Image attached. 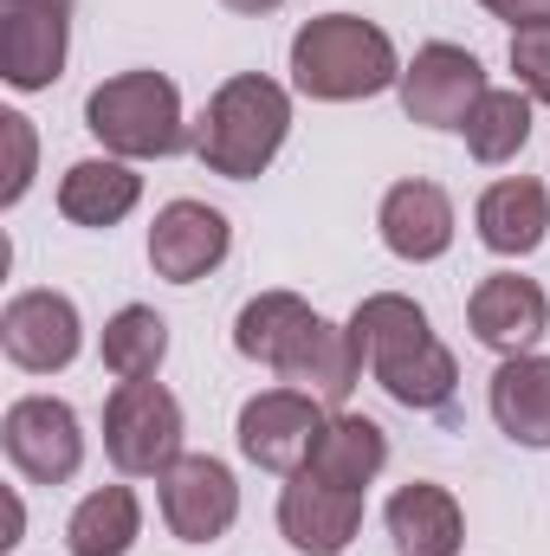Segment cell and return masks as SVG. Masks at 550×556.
I'll return each instance as SVG.
<instances>
[{
    "mask_svg": "<svg viewBox=\"0 0 550 556\" xmlns=\"http://www.w3.org/2000/svg\"><path fill=\"white\" fill-rule=\"evenodd\" d=\"M350 337L363 350V369L383 382L389 402H402L414 415H447L453 389H460V363L453 350L434 337L427 311L402 291H370L350 311Z\"/></svg>",
    "mask_w": 550,
    "mask_h": 556,
    "instance_id": "1",
    "label": "cell"
},
{
    "mask_svg": "<svg viewBox=\"0 0 550 556\" xmlns=\"http://www.w3.org/2000/svg\"><path fill=\"white\" fill-rule=\"evenodd\" d=\"M291 85L311 104H363L402 85V52L363 13H317L291 33Z\"/></svg>",
    "mask_w": 550,
    "mask_h": 556,
    "instance_id": "2",
    "label": "cell"
},
{
    "mask_svg": "<svg viewBox=\"0 0 550 556\" xmlns=\"http://www.w3.org/2000/svg\"><path fill=\"white\" fill-rule=\"evenodd\" d=\"M285 137H291V91L266 72H234L195 124V155L208 175L253 181L278 162Z\"/></svg>",
    "mask_w": 550,
    "mask_h": 556,
    "instance_id": "3",
    "label": "cell"
},
{
    "mask_svg": "<svg viewBox=\"0 0 550 556\" xmlns=\"http://www.w3.org/2000/svg\"><path fill=\"white\" fill-rule=\"evenodd\" d=\"M85 130L104 142V155L124 162H162L195 149L188 117H182V91L162 72H117L85 98Z\"/></svg>",
    "mask_w": 550,
    "mask_h": 556,
    "instance_id": "4",
    "label": "cell"
},
{
    "mask_svg": "<svg viewBox=\"0 0 550 556\" xmlns=\"http://www.w3.org/2000/svg\"><path fill=\"white\" fill-rule=\"evenodd\" d=\"M182 402L162 382H117L104 395V453L124 479H162L182 459Z\"/></svg>",
    "mask_w": 550,
    "mask_h": 556,
    "instance_id": "5",
    "label": "cell"
},
{
    "mask_svg": "<svg viewBox=\"0 0 550 556\" xmlns=\"http://www.w3.org/2000/svg\"><path fill=\"white\" fill-rule=\"evenodd\" d=\"M0 446L26 485H72L85 466V427L78 408L59 395H20L0 415Z\"/></svg>",
    "mask_w": 550,
    "mask_h": 556,
    "instance_id": "6",
    "label": "cell"
},
{
    "mask_svg": "<svg viewBox=\"0 0 550 556\" xmlns=\"http://www.w3.org/2000/svg\"><path fill=\"white\" fill-rule=\"evenodd\" d=\"M486 91H492L486 65L466 46H453V39H427L402 65V85H396L402 117L421 124V130H466V117H473V104Z\"/></svg>",
    "mask_w": 550,
    "mask_h": 556,
    "instance_id": "7",
    "label": "cell"
},
{
    "mask_svg": "<svg viewBox=\"0 0 550 556\" xmlns=\"http://www.w3.org/2000/svg\"><path fill=\"white\" fill-rule=\"evenodd\" d=\"M72 59V0H0V78L52 91Z\"/></svg>",
    "mask_w": 550,
    "mask_h": 556,
    "instance_id": "8",
    "label": "cell"
},
{
    "mask_svg": "<svg viewBox=\"0 0 550 556\" xmlns=\"http://www.w3.org/2000/svg\"><path fill=\"white\" fill-rule=\"evenodd\" d=\"M0 350L26 376H59L85 350V317L65 291H13L0 311Z\"/></svg>",
    "mask_w": 550,
    "mask_h": 556,
    "instance_id": "9",
    "label": "cell"
},
{
    "mask_svg": "<svg viewBox=\"0 0 550 556\" xmlns=\"http://www.w3.org/2000/svg\"><path fill=\"white\" fill-rule=\"evenodd\" d=\"M162 525L182 538V544H221L240 518V485H234V466L214 459V453H182L162 479Z\"/></svg>",
    "mask_w": 550,
    "mask_h": 556,
    "instance_id": "10",
    "label": "cell"
},
{
    "mask_svg": "<svg viewBox=\"0 0 550 556\" xmlns=\"http://www.w3.org/2000/svg\"><path fill=\"white\" fill-rule=\"evenodd\" d=\"M324 420H330V408H324L317 395H304V389H260V395L240 408V420H234V440H240V453H247L260 472L291 479V472H304L311 440H317Z\"/></svg>",
    "mask_w": 550,
    "mask_h": 556,
    "instance_id": "11",
    "label": "cell"
},
{
    "mask_svg": "<svg viewBox=\"0 0 550 556\" xmlns=\"http://www.w3.org/2000/svg\"><path fill=\"white\" fill-rule=\"evenodd\" d=\"M227 253H234V227H227L221 207L188 201V194L155 207V220H149V266H155V278L195 285V278L221 273Z\"/></svg>",
    "mask_w": 550,
    "mask_h": 556,
    "instance_id": "12",
    "label": "cell"
},
{
    "mask_svg": "<svg viewBox=\"0 0 550 556\" xmlns=\"http://www.w3.org/2000/svg\"><path fill=\"white\" fill-rule=\"evenodd\" d=\"M466 330L492 350V356H525L538 350L550 330V298L538 278L518 273H486L466 298Z\"/></svg>",
    "mask_w": 550,
    "mask_h": 556,
    "instance_id": "13",
    "label": "cell"
},
{
    "mask_svg": "<svg viewBox=\"0 0 550 556\" xmlns=\"http://www.w3.org/2000/svg\"><path fill=\"white\" fill-rule=\"evenodd\" d=\"M363 531V492H337L311 472H291L278 492V538L298 556H343Z\"/></svg>",
    "mask_w": 550,
    "mask_h": 556,
    "instance_id": "14",
    "label": "cell"
},
{
    "mask_svg": "<svg viewBox=\"0 0 550 556\" xmlns=\"http://www.w3.org/2000/svg\"><path fill=\"white\" fill-rule=\"evenodd\" d=\"M453 194L440 188V181H396L389 194H383V207H376V233H383V247L396 253V260H409V266H434V260H447V247H453Z\"/></svg>",
    "mask_w": 550,
    "mask_h": 556,
    "instance_id": "15",
    "label": "cell"
},
{
    "mask_svg": "<svg viewBox=\"0 0 550 556\" xmlns=\"http://www.w3.org/2000/svg\"><path fill=\"white\" fill-rule=\"evenodd\" d=\"M473 227H479V247L499 253V260H525L538 253L550 233V188L532 175H499L479 201H473Z\"/></svg>",
    "mask_w": 550,
    "mask_h": 556,
    "instance_id": "16",
    "label": "cell"
},
{
    "mask_svg": "<svg viewBox=\"0 0 550 556\" xmlns=\"http://www.w3.org/2000/svg\"><path fill=\"white\" fill-rule=\"evenodd\" d=\"M486 408H492L499 433H505L512 446L550 453V356H538V350L499 356L492 389H486Z\"/></svg>",
    "mask_w": 550,
    "mask_h": 556,
    "instance_id": "17",
    "label": "cell"
},
{
    "mask_svg": "<svg viewBox=\"0 0 550 556\" xmlns=\"http://www.w3.org/2000/svg\"><path fill=\"white\" fill-rule=\"evenodd\" d=\"M278 382H285V389H304V395H317V402L337 415V408L357 395V382H363V350H357L350 324H330V317H317V324L304 330V343L285 356Z\"/></svg>",
    "mask_w": 550,
    "mask_h": 556,
    "instance_id": "18",
    "label": "cell"
},
{
    "mask_svg": "<svg viewBox=\"0 0 550 556\" xmlns=\"http://www.w3.org/2000/svg\"><path fill=\"white\" fill-rule=\"evenodd\" d=\"M383 466H389V433L370 415H350V408H337L317 427L311 459H304V472L337 485V492H370L383 479Z\"/></svg>",
    "mask_w": 550,
    "mask_h": 556,
    "instance_id": "19",
    "label": "cell"
},
{
    "mask_svg": "<svg viewBox=\"0 0 550 556\" xmlns=\"http://www.w3.org/2000/svg\"><path fill=\"white\" fill-rule=\"evenodd\" d=\"M383 525H389V538H396V556H460V544H466L460 498H453L447 485H434V479L396 485Z\"/></svg>",
    "mask_w": 550,
    "mask_h": 556,
    "instance_id": "20",
    "label": "cell"
},
{
    "mask_svg": "<svg viewBox=\"0 0 550 556\" xmlns=\"http://www.w3.org/2000/svg\"><path fill=\"white\" fill-rule=\"evenodd\" d=\"M142 201V175L124 155H85L59 175V214L72 227H117Z\"/></svg>",
    "mask_w": 550,
    "mask_h": 556,
    "instance_id": "21",
    "label": "cell"
},
{
    "mask_svg": "<svg viewBox=\"0 0 550 556\" xmlns=\"http://www.w3.org/2000/svg\"><path fill=\"white\" fill-rule=\"evenodd\" d=\"M317 324V311L298 298V291H260V298H247L240 304V317H234V350L247 356V363H260V369H285V356L304 343V330Z\"/></svg>",
    "mask_w": 550,
    "mask_h": 556,
    "instance_id": "22",
    "label": "cell"
},
{
    "mask_svg": "<svg viewBox=\"0 0 550 556\" xmlns=\"http://www.w3.org/2000/svg\"><path fill=\"white\" fill-rule=\"evenodd\" d=\"M137 538H142V498L130 485H98L65 518V551L72 556H130Z\"/></svg>",
    "mask_w": 550,
    "mask_h": 556,
    "instance_id": "23",
    "label": "cell"
},
{
    "mask_svg": "<svg viewBox=\"0 0 550 556\" xmlns=\"http://www.w3.org/2000/svg\"><path fill=\"white\" fill-rule=\"evenodd\" d=\"M98 356H104V369H111L117 382H155V369H162V356H168V317H162L155 304H124V311L104 324Z\"/></svg>",
    "mask_w": 550,
    "mask_h": 556,
    "instance_id": "24",
    "label": "cell"
},
{
    "mask_svg": "<svg viewBox=\"0 0 550 556\" xmlns=\"http://www.w3.org/2000/svg\"><path fill=\"white\" fill-rule=\"evenodd\" d=\"M466 155L479 162V168H505V162H518V149L532 142V98L512 85V91H486L479 104H473V117H466Z\"/></svg>",
    "mask_w": 550,
    "mask_h": 556,
    "instance_id": "25",
    "label": "cell"
},
{
    "mask_svg": "<svg viewBox=\"0 0 550 556\" xmlns=\"http://www.w3.org/2000/svg\"><path fill=\"white\" fill-rule=\"evenodd\" d=\"M0 142H7V181H0V207H20L26 188H33V168H39V137H33V117L20 111H0Z\"/></svg>",
    "mask_w": 550,
    "mask_h": 556,
    "instance_id": "26",
    "label": "cell"
},
{
    "mask_svg": "<svg viewBox=\"0 0 550 556\" xmlns=\"http://www.w3.org/2000/svg\"><path fill=\"white\" fill-rule=\"evenodd\" d=\"M512 78L532 104H550V26H518L512 33Z\"/></svg>",
    "mask_w": 550,
    "mask_h": 556,
    "instance_id": "27",
    "label": "cell"
},
{
    "mask_svg": "<svg viewBox=\"0 0 550 556\" xmlns=\"http://www.w3.org/2000/svg\"><path fill=\"white\" fill-rule=\"evenodd\" d=\"M486 13H499V20H512V33L518 26H550V0H479Z\"/></svg>",
    "mask_w": 550,
    "mask_h": 556,
    "instance_id": "28",
    "label": "cell"
},
{
    "mask_svg": "<svg viewBox=\"0 0 550 556\" xmlns=\"http://www.w3.org/2000/svg\"><path fill=\"white\" fill-rule=\"evenodd\" d=\"M20 538H26V505H20V492H7V538H0V551H20Z\"/></svg>",
    "mask_w": 550,
    "mask_h": 556,
    "instance_id": "29",
    "label": "cell"
},
{
    "mask_svg": "<svg viewBox=\"0 0 550 556\" xmlns=\"http://www.w3.org/2000/svg\"><path fill=\"white\" fill-rule=\"evenodd\" d=\"M221 7H234V13H253V20H260V13H278L285 0H221Z\"/></svg>",
    "mask_w": 550,
    "mask_h": 556,
    "instance_id": "30",
    "label": "cell"
}]
</instances>
